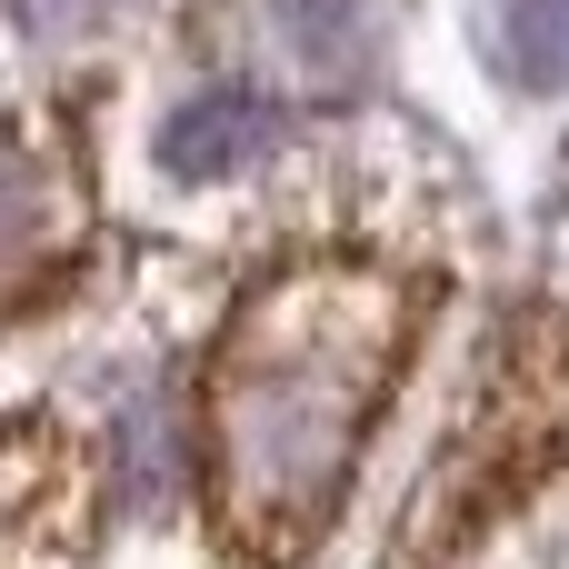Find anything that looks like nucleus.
I'll return each instance as SVG.
<instances>
[{"instance_id":"f03ea898","label":"nucleus","mask_w":569,"mask_h":569,"mask_svg":"<svg viewBox=\"0 0 569 569\" xmlns=\"http://www.w3.org/2000/svg\"><path fill=\"white\" fill-rule=\"evenodd\" d=\"M70 540V460L60 440L0 420V569H50Z\"/></svg>"},{"instance_id":"39448f33","label":"nucleus","mask_w":569,"mask_h":569,"mask_svg":"<svg viewBox=\"0 0 569 569\" xmlns=\"http://www.w3.org/2000/svg\"><path fill=\"white\" fill-rule=\"evenodd\" d=\"M270 30H280V50L310 80H350L360 50H370V10L360 0H270Z\"/></svg>"},{"instance_id":"f257e3e1","label":"nucleus","mask_w":569,"mask_h":569,"mask_svg":"<svg viewBox=\"0 0 569 569\" xmlns=\"http://www.w3.org/2000/svg\"><path fill=\"white\" fill-rule=\"evenodd\" d=\"M410 340V290L370 260L260 280L210 370V500L240 560H300L360 460V420Z\"/></svg>"},{"instance_id":"20e7f679","label":"nucleus","mask_w":569,"mask_h":569,"mask_svg":"<svg viewBox=\"0 0 569 569\" xmlns=\"http://www.w3.org/2000/svg\"><path fill=\"white\" fill-rule=\"evenodd\" d=\"M70 240V190H60V170L50 160H30V150H0V280H20L40 250H60Z\"/></svg>"},{"instance_id":"423d86ee","label":"nucleus","mask_w":569,"mask_h":569,"mask_svg":"<svg viewBox=\"0 0 569 569\" xmlns=\"http://www.w3.org/2000/svg\"><path fill=\"white\" fill-rule=\"evenodd\" d=\"M500 40H510V70L530 90H560L569 80V0H510L500 10Z\"/></svg>"},{"instance_id":"0eeeda50","label":"nucleus","mask_w":569,"mask_h":569,"mask_svg":"<svg viewBox=\"0 0 569 569\" xmlns=\"http://www.w3.org/2000/svg\"><path fill=\"white\" fill-rule=\"evenodd\" d=\"M100 10H110V0H20V20H30V30H50V40H60V30H90Z\"/></svg>"},{"instance_id":"7ed1b4c3","label":"nucleus","mask_w":569,"mask_h":569,"mask_svg":"<svg viewBox=\"0 0 569 569\" xmlns=\"http://www.w3.org/2000/svg\"><path fill=\"white\" fill-rule=\"evenodd\" d=\"M280 150V110L260 100V90H190L170 120H160V170L170 180H230V170H250V160H270Z\"/></svg>"}]
</instances>
